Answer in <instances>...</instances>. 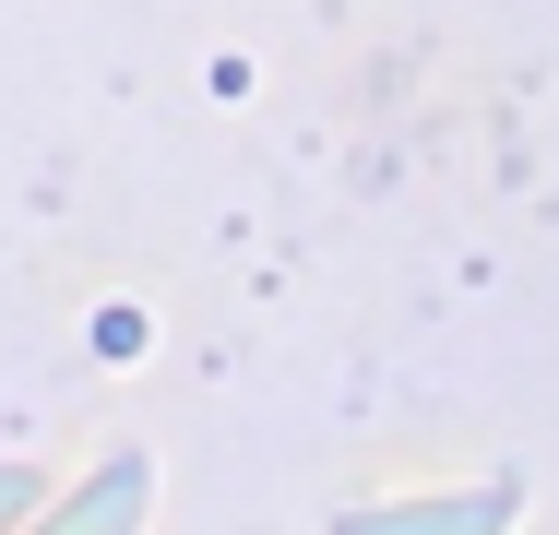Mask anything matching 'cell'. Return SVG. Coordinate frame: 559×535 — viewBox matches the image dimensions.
<instances>
[{
  "instance_id": "cell-2",
  "label": "cell",
  "mask_w": 559,
  "mask_h": 535,
  "mask_svg": "<svg viewBox=\"0 0 559 535\" xmlns=\"http://www.w3.org/2000/svg\"><path fill=\"white\" fill-rule=\"evenodd\" d=\"M131 512H143V464H108L60 524H36V535H131Z\"/></svg>"
},
{
  "instance_id": "cell-3",
  "label": "cell",
  "mask_w": 559,
  "mask_h": 535,
  "mask_svg": "<svg viewBox=\"0 0 559 535\" xmlns=\"http://www.w3.org/2000/svg\"><path fill=\"white\" fill-rule=\"evenodd\" d=\"M24 500H36V488H24V476H0V524H12V512H24Z\"/></svg>"
},
{
  "instance_id": "cell-1",
  "label": "cell",
  "mask_w": 559,
  "mask_h": 535,
  "mask_svg": "<svg viewBox=\"0 0 559 535\" xmlns=\"http://www.w3.org/2000/svg\"><path fill=\"white\" fill-rule=\"evenodd\" d=\"M512 488H464V500H393V512H345L334 535H500Z\"/></svg>"
}]
</instances>
